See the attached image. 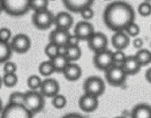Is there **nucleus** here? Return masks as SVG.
Returning a JSON list of instances; mask_svg holds the SVG:
<instances>
[{
    "label": "nucleus",
    "instance_id": "38",
    "mask_svg": "<svg viewBox=\"0 0 151 118\" xmlns=\"http://www.w3.org/2000/svg\"><path fill=\"white\" fill-rule=\"evenodd\" d=\"M80 41H81V39L77 35L70 34L68 42H67V46H79Z\"/></svg>",
    "mask_w": 151,
    "mask_h": 118
},
{
    "label": "nucleus",
    "instance_id": "11",
    "mask_svg": "<svg viewBox=\"0 0 151 118\" xmlns=\"http://www.w3.org/2000/svg\"><path fill=\"white\" fill-rule=\"evenodd\" d=\"M59 90H60L59 83L54 79L48 78L42 80V83L39 91L44 97L53 98L54 96L59 94Z\"/></svg>",
    "mask_w": 151,
    "mask_h": 118
},
{
    "label": "nucleus",
    "instance_id": "16",
    "mask_svg": "<svg viewBox=\"0 0 151 118\" xmlns=\"http://www.w3.org/2000/svg\"><path fill=\"white\" fill-rule=\"evenodd\" d=\"M70 34H71L69 33L68 30L55 28L50 34L49 40H50V42H52L58 46H64V45H67Z\"/></svg>",
    "mask_w": 151,
    "mask_h": 118
},
{
    "label": "nucleus",
    "instance_id": "43",
    "mask_svg": "<svg viewBox=\"0 0 151 118\" xmlns=\"http://www.w3.org/2000/svg\"><path fill=\"white\" fill-rule=\"evenodd\" d=\"M4 11V5H3V1L0 0V13Z\"/></svg>",
    "mask_w": 151,
    "mask_h": 118
},
{
    "label": "nucleus",
    "instance_id": "41",
    "mask_svg": "<svg viewBox=\"0 0 151 118\" xmlns=\"http://www.w3.org/2000/svg\"><path fill=\"white\" fill-rule=\"evenodd\" d=\"M62 118H85L83 116L80 115V114H77V113H70V114H67L65 116H64Z\"/></svg>",
    "mask_w": 151,
    "mask_h": 118
},
{
    "label": "nucleus",
    "instance_id": "3",
    "mask_svg": "<svg viewBox=\"0 0 151 118\" xmlns=\"http://www.w3.org/2000/svg\"><path fill=\"white\" fill-rule=\"evenodd\" d=\"M44 96L40 93V91L29 90L25 93V107L30 110L34 115L41 112L45 106Z\"/></svg>",
    "mask_w": 151,
    "mask_h": 118
},
{
    "label": "nucleus",
    "instance_id": "9",
    "mask_svg": "<svg viewBox=\"0 0 151 118\" xmlns=\"http://www.w3.org/2000/svg\"><path fill=\"white\" fill-rule=\"evenodd\" d=\"M10 44L14 52L25 54L31 48V40L29 36L25 34H18L12 39Z\"/></svg>",
    "mask_w": 151,
    "mask_h": 118
},
{
    "label": "nucleus",
    "instance_id": "32",
    "mask_svg": "<svg viewBox=\"0 0 151 118\" xmlns=\"http://www.w3.org/2000/svg\"><path fill=\"white\" fill-rule=\"evenodd\" d=\"M25 101V93L20 92H13L10 94L9 97V103L14 104H23Z\"/></svg>",
    "mask_w": 151,
    "mask_h": 118
},
{
    "label": "nucleus",
    "instance_id": "22",
    "mask_svg": "<svg viewBox=\"0 0 151 118\" xmlns=\"http://www.w3.org/2000/svg\"><path fill=\"white\" fill-rule=\"evenodd\" d=\"M13 50L10 42H4L0 41V64H4L9 61Z\"/></svg>",
    "mask_w": 151,
    "mask_h": 118
},
{
    "label": "nucleus",
    "instance_id": "42",
    "mask_svg": "<svg viewBox=\"0 0 151 118\" xmlns=\"http://www.w3.org/2000/svg\"><path fill=\"white\" fill-rule=\"evenodd\" d=\"M145 77H146V79H147V81L149 82V83H150L151 84V67L146 72V75H145Z\"/></svg>",
    "mask_w": 151,
    "mask_h": 118
},
{
    "label": "nucleus",
    "instance_id": "6",
    "mask_svg": "<svg viewBox=\"0 0 151 118\" xmlns=\"http://www.w3.org/2000/svg\"><path fill=\"white\" fill-rule=\"evenodd\" d=\"M127 73L123 70L121 65L113 64L107 71H105L106 81L113 87H119L123 85L127 80Z\"/></svg>",
    "mask_w": 151,
    "mask_h": 118
},
{
    "label": "nucleus",
    "instance_id": "39",
    "mask_svg": "<svg viewBox=\"0 0 151 118\" xmlns=\"http://www.w3.org/2000/svg\"><path fill=\"white\" fill-rule=\"evenodd\" d=\"M143 44H144V41L142 38L140 37H135V39L133 41V46L136 49H142L143 47Z\"/></svg>",
    "mask_w": 151,
    "mask_h": 118
},
{
    "label": "nucleus",
    "instance_id": "29",
    "mask_svg": "<svg viewBox=\"0 0 151 118\" xmlns=\"http://www.w3.org/2000/svg\"><path fill=\"white\" fill-rule=\"evenodd\" d=\"M51 104L52 106L57 109H64L66 104H67V100L66 98L62 95V94H57L56 96H54L53 98H51Z\"/></svg>",
    "mask_w": 151,
    "mask_h": 118
},
{
    "label": "nucleus",
    "instance_id": "47",
    "mask_svg": "<svg viewBox=\"0 0 151 118\" xmlns=\"http://www.w3.org/2000/svg\"><path fill=\"white\" fill-rule=\"evenodd\" d=\"M104 1H111V0H104Z\"/></svg>",
    "mask_w": 151,
    "mask_h": 118
},
{
    "label": "nucleus",
    "instance_id": "23",
    "mask_svg": "<svg viewBox=\"0 0 151 118\" xmlns=\"http://www.w3.org/2000/svg\"><path fill=\"white\" fill-rule=\"evenodd\" d=\"M38 71L40 72V74L43 77H50L55 72L54 66L52 64V62L50 59L47 60V61H43L39 64L38 67Z\"/></svg>",
    "mask_w": 151,
    "mask_h": 118
},
{
    "label": "nucleus",
    "instance_id": "18",
    "mask_svg": "<svg viewBox=\"0 0 151 118\" xmlns=\"http://www.w3.org/2000/svg\"><path fill=\"white\" fill-rule=\"evenodd\" d=\"M121 66L127 76L137 74L142 68V65L137 61V59L134 56H127V58L125 59V61L123 62Z\"/></svg>",
    "mask_w": 151,
    "mask_h": 118
},
{
    "label": "nucleus",
    "instance_id": "5",
    "mask_svg": "<svg viewBox=\"0 0 151 118\" xmlns=\"http://www.w3.org/2000/svg\"><path fill=\"white\" fill-rule=\"evenodd\" d=\"M54 17L53 13L49 9H46L35 11L32 16V21L35 27L41 30H45L54 24Z\"/></svg>",
    "mask_w": 151,
    "mask_h": 118
},
{
    "label": "nucleus",
    "instance_id": "7",
    "mask_svg": "<svg viewBox=\"0 0 151 118\" xmlns=\"http://www.w3.org/2000/svg\"><path fill=\"white\" fill-rule=\"evenodd\" d=\"M83 90L85 94L99 97L104 94L105 91L104 81L100 77L91 76L85 80L83 84Z\"/></svg>",
    "mask_w": 151,
    "mask_h": 118
},
{
    "label": "nucleus",
    "instance_id": "49",
    "mask_svg": "<svg viewBox=\"0 0 151 118\" xmlns=\"http://www.w3.org/2000/svg\"><path fill=\"white\" fill-rule=\"evenodd\" d=\"M150 29H151V26H150Z\"/></svg>",
    "mask_w": 151,
    "mask_h": 118
},
{
    "label": "nucleus",
    "instance_id": "14",
    "mask_svg": "<svg viewBox=\"0 0 151 118\" xmlns=\"http://www.w3.org/2000/svg\"><path fill=\"white\" fill-rule=\"evenodd\" d=\"M73 24V18L67 11H60L54 17V25L56 28L69 31Z\"/></svg>",
    "mask_w": 151,
    "mask_h": 118
},
{
    "label": "nucleus",
    "instance_id": "19",
    "mask_svg": "<svg viewBox=\"0 0 151 118\" xmlns=\"http://www.w3.org/2000/svg\"><path fill=\"white\" fill-rule=\"evenodd\" d=\"M63 74L68 81H76L78 80L82 75V70L81 66L73 62L69 63L66 68L64 70Z\"/></svg>",
    "mask_w": 151,
    "mask_h": 118
},
{
    "label": "nucleus",
    "instance_id": "1",
    "mask_svg": "<svg viewBox=\"0 0 151 118\" xmlns=\"http://www.w3.org/2000/svg\"><path fill=\"white\" fill-rule=\"evenodd\" d=\"M135 12L131 4L124 1H116L108 4L104 11V21L113 32L125 31L134 21Z\"/></svg>",
    "mask_w": 151,
    "mask_h": 118
},
{
    "label": "nucleus",
    "instance_id": "2",
    "mask_svg": "<svg viewBox=\"0 0 151 118\" xmlns=\"http://www.w3.org/2000/svg\"><path fill=\"white\" fill-rule=\"evenodd\" d=\"M4 11L13 17L25 15L30 9V0H2Z\"/></svg>",
    "mask_w": 151,
    "mask_h": 118
},
{
    "label": "nucleus",
    "instance_id": "48",
    "mask_svg": "<svg viewBox=\"0 0 151 118\" xmlns=\"http://www.w3.org/2000/svg\"><path fill=\"white\" fill-rule=\"evenodd\" d=\"M49 1H54V0H49Z\"/></svg>",
    "mask_w": 151,
    "mask_h": 118
},
{
    "label": "nucleus",
    "instance_id": "37",
    "mask_svg": "<svg viewBox=\"0 0 151 118\" xmlns=\"http://www.w3.org/2000/svg\"><path fill=\"white\" fill-rule=\"evenodd\" d=\"M4 73H16L17 72V65L13 62L7 61L4 64Z\"/></svg>",
    "mask_w": 151,
    "mask_h": 118
},
{
    "label": "nucleus",
    "instance_id": "35",
    "mask_svg": "<svg viewBox=\"0 0 151 118\" xmlns=\"http://www.w3.org/2000/svg\"><path fill=\"white\" fill-rule=\"evenodd\" d=\"M126 58L127 56L123 50H116L115 52H113V61L115 64L121 65Z\"/></svg>",
    "mask_w": 151,
    "mask_h": 118
},
{
    "label": "nucleus",
    "instance_id": "36",
    "mask_svg": "<svg viewBox=\"0 0 151 118\" xmlns=\"http://www.w3.org/2000/svg\"><path fill=\"white\" fill-rule=\"evenodd\" d=\"M12 39V31L7 27L0 28V41L4 42H9Z\"/></svg>",
    "mask_w": 151,
    "mask_h": 118
},
{
    "label": "nucleus",
    "instance_id": "20",
    "mask_svg": "<svg viewBox=\"0 0 151 118\" xmlns=\"http://www.w3.org/2000/svg\"><path fill=\"white\" fill-rule=\"evenodd\" d=\"M131 118H151V106L145 103L137 104L131 112Z\"/></svg>",
    "mask_w": 151,
    "mask_h": 118
},
{
    "label": "nucleus",
    "instance_id": "31",
    "mask_svg": "<svg viewBox=\"0 0 151 118\" xmlns=\"http://www.w3.org/2000/svg\"><path fill=\"white\" fill-rule=\"evenodd\" d=\"M138 13L142 17H148L151 15V2L143 1L138 6Z\"/></svg>",
    "mask_w": 151,
    "mask_h": 118
},
{
    "label": "nucleus",
    "instance_id": "17",
    "mask_svg": "<svg viewBox=\"0 0 151 118\" xmlns=\"http://www.w3.org/2000/svg\"><path fill=\"white\" fill-rule=\"evenodd\" d=\"M95 0H63L65 7L72 12H80L86 7H91Z\"/></svg>",
    "mask_w": 151,
    "mask_h": 118
},
{
    "label": "nucleus",
    "instance_id": "24",
    "mask_svg": "<svg viewBox=\"0 0 151 118\" xmlns=\"http://www.w3.org/2000/svg\"><path fill=\"white\" fill-rule=\"evenodd\" d=\"M137 61L140 63V64L142 66H146L151 63V52L148 49H141L137 51V53L134 55Z\"/></svg>",
    "mask_w": 151,
    "mask_h": 118
},
{
    "label": "nucleus",
    "instance_id": "34",
    "mask_svg": "<svg viewBox=\"0 0 151 118\" xmlns=\"http://www.w3.org/2000/svg\"><path fill=\"white\" fill-rule=\"evenodd\" d=\"M79 13L81 14L83 20H87V21H89L90 19H92L95 15V11L92 9V7H86L82 9Z\"/></svg>",
    "mask_w": 151,
    "mask_h": 118
},
{
    "label": "nucleus",
    "instance_id": "45",
    "mask_svg": "<svg viewBox=\"0 0 151 118\" xmlns=\"http://www.w3.org/2000/svg\"><path fill=\"white\" fill-rule=\"evenodd\" d=\"M2 86H3V79H2V77L0 76V89H1V87H2Z\"/></svg>",
    "mask_w": 151,
    "mask_h": 118
},
{
    "label": "nucleus",
    "instance_id": "21",
    "mask_svg": "<svg viewBox=\"0 0 151 118\" xmlns=\"http://www.w3.org/2000/svg\"><path fill=\"white\" fill-rule=\"evenodd\" d=\"M50 60L54 66L55 72H62V73H63L64 70L66 68V66L69 64V63H71L68 60V58L66 57V56H62V55H58L57 56H55L54 58H52Z\"/></svg>",
    "mask_w": 151,
    "mask_h": 118
},
{
    "label": "nucleus",
    "instance_id": "12",
    "mask_svg": "<svg viewBox=\"0 0 151 118\" xmlns=\"http://www.w3.org/2000/svg\"><path fill=\"white\" fill-rule=\"evenodd\" d=\"M95 33L93 25L87 20L80 21L74 27V34L77 35L81 41H88Z\"/></svg>",
    "mask_w": 151,
    "mask_h": 118
},
{
    "label": "nucleus",
    "instance_id": "15",
    "mask_svg": "<svg viewBox=\"0 0 151 118\" xmlns=\"http://www.w3.org/2000/svg\"><path fill=\"white\" fill-rule=\"evenodd\" d=\"M130 43V36L125 31L115 32L111 37V44L116 50H124Z\"/></svg>",
    "mask_w": 151,
    "mask_h": 118
},
{
    "label": "nucleus",
    "instance_id": "28",
    "mask_svg": "<svg viewBox=\"0 0 151 118\" xmlns=\"http://www.w3.org/2000/svg\"><path fill=\"white\" fill-rule=\"evenodd\" d=\"M49 0H30V9L34 11L48 9Z\"/></svg>",
    "mask_w": 151,
    "mask_h": 118
},
{
    "label": "nucleus",
    "instance_id": "33",
    "mask_svg": "<svg viewBox=\"0 0 151 118\" xmlns=\"http://www.w3.org/2000/svg\"><path fill=\"white\" fill-rule=\"evenodd\" d=\"M140 26L138 24H136L134 21L132 22L131 24H129L127 26V27L126 28L125 32L130 36V37H137L140 34Z\"/></svg>",
    "mask_w": 151,
    "mask_h": 118
},
{
    "label": "nucleus",
    "instance_id": "30",
    "mask_svg": "<svg viewBox=\"0 0 151 118\" xmlns=\"http://www.w3.org/2000/svg\"><path fill=\"white\" fill-rule=\"evenodd\" d=\"M44 53L49 59H52L58 55V46L52 42H49L44 49Z\"/></svg>",
    "mask_w": 151,
    "mask_h": 118
},
{
    "label": "nucleus",
    "instance_id": "46",
    "mask_svg": "<svg viewBox=\"0 0 151 118\" xmlns=\"http://www.w3.org/2000/svg\"><path fill=\"white\" fill-rule=\"evenodd\" d=\"M115 118H126L125 117H115Z\"/></svg>",
    "mask_w": 151,
    "mask_h": 118
},
{
    "label": "nucleus",
    "instance_id": "27",
    "mask_svg": "<svg viewBox=\"0 0 151 118\" xmlns=\"http://www.w3.org/2000/svg\"><path fill=\"white\" fill-rule=\"evenodd\" d=\"M42 83V79L37 75H31L27 78V87H29L30 90H35V91L40 90Z\"/></svg>",
    "mask_w": 151,
    "mask_h": 118
},
{
    "label": "nucleus",
    "instance_id": "8",
    "mask_svg": "<svg viewBox=\"0 0 151 118\" xmlns=\"http://www.w3.org/2000/svg\"><path fill=\"white\" fill-rule=\"evenodd\" d=\"M93 64L98 70L104 72L107 71L110 67L115 64L113 61V52L107 49L95 53Z\"/></svg>",
    "mask_w": 151,
    "mask_h": 118
},
{
    "label": "nucleus",
    "instance_id": "26",
    "mask_svg": "<svg viewBox=\"0 0 151 118\" xmlns=\"http://www.w3.org/2000/svg\"><path fill=\"white\" fill-rule=\"evenodd\" d=\"M2 79H3V85L9 88L15 87L19 81V78L16 73H4Z\"/></svg>",
    "mask_w": 151,
    "mask_h": 118
},
{
    "label": "nucleus",
    "instance_id": "10",
    "mask_svg": "<svg viewBox=\"0 0 151 118\" xmlns=\"http://www.w3.org/2000/svg\"><path fill=\"white\" fill-rule=\"evenodd\" d=\"M88 48L95 53L107 49L108 38L107 36L100 32H95L93 35L88 40Z\"/></svg>",
    "mask_w": 151,
    "mask_h": 118
},
{
    "label": "nucleus",
    "instance_id": "50",
    "mask_svg": "<svg viewBox=\"0 0 151 118\" xmlns=\"http://www.w3.org/2000/svg\"><path fill=\"white\" fill-rule=\"evenodd\" d=\"M104 118H106V117H104Z\"/></svg>",
    "mask_w": 151,
    "mask_h": 118
},
{
    "label": "nucleus",
    "instance_id": "40",
    "mask_svg": "<svg viewBox=\"0 0 151 118\" xmlns=\"http://www.w3.org/2000/svg\"><path fill=\"white\" fill-rule=\"evenodd\" d=\"M67 52V45L64 46H58V55L65 56Z\"/></svg>",
    "mask_w": 151,
    "mask_h": 118
},
{
    "label": "nucleus",
    "instance_id": "25",
    "mask_svg": "<svg viewBox=\"0 0 151 118\" xmlns=\"http://www.w3.org/2000/svg\"><path fill=\"white\" fill-rule=\"evenodd\" d=\"M81 49L80 46H67L66 57L70 62H75L79 60L81 56Z\"/></svg>",
    "mask_w": 151,
    "mask_h": 118
},
{
    "label": "nucleus",
    "instance_id": "4",
    "mask_svg": "<svg viewBox=\"0 0 151 118\" xmlns=\"http://www.w3.org/2000/svg\"><path fill=\"white\" fill-rule=\"evenodd\" d=\"M34 114L23 104L8 103L1 112V118H33Z\"/></svg>",
    "mask_w": 151,
    "mask_h": 118
},
{
    "label": "nucleus",
    "instance_id": "44",
    "mask_svg": "<svg viewBox=\"0 0 151 118\" xmlns=\"http://www.w3.org/2000/svg\"><path fill=\"white\" fill-rule=\"evenodd\" d=\"M3 109H4V107H3V102H2V100L0 98V114H1V112L3 110Z\"/></svg>",
    "mask_w": 151,
    "mask_h": 118
},
{
    "label": "nucleus",
    "instance_id": "13",
    "mask_svg": "<svg viewBox=\"0 0 151 118\" xmlns=\"http://www.w3.org/2000/svg\"><path fill=\"white\" fill-rule=\"evenodd\" d=\"M98 97L84 94L79 100V107L83 112L91 113L98 108Z\"/></svg>",
    "mask_w": 151,
    "mask_h": 118
}]
</instances>
